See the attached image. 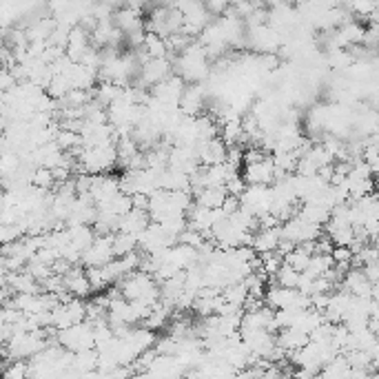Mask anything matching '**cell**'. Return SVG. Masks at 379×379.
I'll return each mask as SVG.
<instances>
[{
    "label": "cell",
    "instance_id": "9c48e42d",
    "mask_svg": "<svg viewBox=\"0 0 379 379\" xmlns=\"http://www.w3.org/2000/svg\"><path fill=\"white\" fill-rule=\"evenodd\" d=\"M173 60L169 58H149L147 63L140 69V74L136 78L138 85H142L147 89H153L155 85H160L162 80H166L169 76H173Z\"/></svg>",
    "mask_w": 379,
    "mask_h": 379
},
{
    "label": "cell",
    "instance_id": "8fae6325",
    "mask_svg": "<svg viewBox=\"0 0 379 379\" xmlns=\"http://www.w3.org/2000/svg\"><path fill=\"white\" fill-rule=\"evenodd\" d=\"M113 257H116L113 235H98L91 242V246L83 251V259H80V264H83L85 268H89V266H107Z\"/></svg>",
    "mask_w": 379,
    "mask_h": 379
},
{
    "label": "cell",
    "instance_id": "9a60e30c",
    "mask_svg": "<svg viewBox=\"0 0 379 379\" xmlns=\"http://www.w3.org/2000/svg\"><path fill=\"white\" fill-rule=\"evenodd\" d=\"M279 244H282V224L279 226H259L251 239V246L255 248L257 255L268 253V251H279Z\"/></svg>",
    "mask_w": 379,
    "mask_h": 379
},
{
    "label": "cell",
    "instance_id": "8992f818",
    "mask_svg": "<svg viewBox=\"0 0 379 379\" xmlns=\"http://www.w3.org/2000/svg\"><path fill=\"white\" fill-rule=\"evenodd\" d=\"M322 228L324 226L313 224L311 219H306L302 213L297 211L293 217H288L286 222H282V237L297 246V244L315 242V239L322 235Z\"/></svg>",
    "mask_w": 379,
    "mask_h": 379
},
{
    "label": "cell",
    "instance_id": "ac0fdd59",
    "mask_svg": "<svg viewBox=\"0 0 379 379\" xmlns=\"http://www.w3.org/2000/svg\"><path fill=\"white\" fill-rule=\"evenodd\" d=\"M67 228H69V244L78 248L80 253L91 246V242L98 237L94 224H69Z\"/></svg>",
    "mask_w": 379,
    "mask_h": 379
},
{
    "label": "cell",
    "instance_id": "603a6c76",
    "mask_svg": "<svg viewBox=\"0 0 379 379\" xmlns=\"http://www.w3.org/2000/svg\"><path fill=\"white\" fill-rule=\"evenodd\" d=\"M32 184L38 186V188H45V191H54L56 184H58L54 169H49V166H36V171L32 175Z\"/></svg>",
    "mask_w": 379,
    "mask_h": 379
},
{
    "label": "cell",
    "instance_id": "2e32d148",
    "mask_svg": "<svg viewBox=\"0 0 379 379\" xmlns=\"http://www.w3.org/2000/svg\"><path fill=\"white\" fill-rule=\"evenodd\" d=\"M63 282H65V288L72 295L76 297H89L94 293V286L89 282V275H87V268H80L78 264L72 266L69 271L63 275Z\"/></svg>",
    "mask_w": 379,
    "mask_h": 379
},
{
    "label": "cell",
    "instance_id": "d6986e66",
    "mask_svg": "<svg viewBox=\"0 0 379 379\" xmlns=\"http://www.w3.org/2000/svg\"><path fill=\"white\" fill-rule=\"evenodd\" d=\"M195 202L208 206V208H222V204L226 202L228 191L224 186H206V188H199V191L193 193Z\"/></svg>",
    "mask_w": 379,
    "mask_h": 379
},
{
    "label": "cell",
    "instance_id": "7402d4cb",
    "mask_svg": "<svg viewBox=\"0 0 379 379\" xmlns=\"http://www.w3.org/2000/svg\"><path fill=\"white\" fill-rule=\"evenodd\" d=\"M299 277H302V271H297L291 264H282L279 271L275 273L273 282H277L279 286H286V288H297L299 286Z\"/></svg>",
    "mask_w": 379,
    "mask_h": 379
},
{
    "label": "cell",
    "instance_id": "7c38bea8",
    "mask_svg": "<svg viewBox=\"0 0 379 379\" xmlns=\"http://www.w3.org/2000/svg\"><path fill=\"white\" fill-rule=\"evenodd\" d=\"M228 149H231V144H228L222 136L208 138V140H202V142L195 144V151H197L199 164H202V166L226 162V160H228Z\"/></svg>",
    "mask_w": 379,
    "mask_h": 379
},
{
    "label": "cell",
    "instance_id": "484cf974",
    "mask_svg": "<svg viewBox=\"0 0 379 379\" xmlns=\"http://www.w3.org/2000/svg\"><path fill=\"white\" fill-rule=\"evenodd\" d=\"M373 299H375V302H379V282L373 284Z\"/></svg>",
    "mask_w": 379,
    "mask_h": 379
},
{
    "label": "cell",
    "instance_id": "cb8c5ba5",
    "mask_svg": "<svg viewBox=\"0 0 379 379\" xmlns=\"http://www.w3.org/2000/svg\"><path fill=\"white\" fill-rule=\"evenodd\" d=\"M284 264V253L279 251H268L259 255V268L268 275V277H275V273L279 271V266Z\"/></svg>",
    "mask_w": 379,
    "mask_h": 379
},
{
    "label": "cell",
    "instance_id": "5b68a950",
    "mask_svg": "<svg viewBox=\"0 0 379 379\" xmlns=\"http://www.w3.org/2000/svg\"><path fill=\"white\" fill-rule=\"evenodd\" d=\"M284 34L277 32L271 25H259V27H246V45L253 49L255 54H275L284 45Z\"/></svg>",
    "mask_w": 379,
    "mask_h": 379
},
{
    "label": "cell",
    "instance_id": "3957f363",
    "mask_svg": "<svg viewBox=\"0 0 379 379\" xmlns=\"http://www.w3.org/2000/svg\"><path fill=\"white\" fill-rule=\"evenodd\" d=\"M118 164H120V155H118L116 142L85 147L83 153L78 155V169L85 173H91V175L111 173Z\"/></svg>",
    "mask_w": 379,
    "mask_h": 379
},
{
    "label": "cell",
    "instance_id": "30bf717a",
    "mask_svg": "<svg viewBox=\"0 0 379 379\" xmlns=\"http://www.w3.org/2000/svg\"><path fill=\"white\" fill-rule=\"evenodd\" d=\"M239 173L246 180V184H273L277 180V169L273 155H264L255 162H246L239 169Z\"/></svg>",
    "mask_w": 379,
    "mask_h": 379
},
{
    "label": "cell",
    "instance_id": "5bb4252c",
    "mask_svg": "<svg viewBox=\"0 0 379 379\" xmlns=\"http://www.w3.org/2000/svg\"><path fill=\"white\" fill-rule=\"evenodd\" d=\"M342 288H346L348 293H353L357 297H373V282L371 277L366 275L362 266H351L342 277Z\"/></svg>",
    "mask_w": 379,
    "mask_h": 379
},
{
    "label": "cell",
    "instance_id": "44dd1931",
    "mask_svg": "<svg viewBox=\"0 0 379 379\" xmlns=\"http://www.w3.org/2000/svg\"><path fill=\"white\" fill-rule=\"evenodd\" d=\"M87 275H89V282L94 286V291H105V288L113 284V277L107 271V266H89Z\"/></svg>",
    "mask_w": 379,
    "mask_h": 379
},
{
    "label": "cell",
    "instance_id": "d4e9b609",
    "mask_svg": "<svg viewBox=\"0 0 379 379\" xmlns=\"http://www.w3.org/2000/svg\"><path fill=\"white\" fill-rule=\"evenodd\" d=\"M7 379H29V359H5Z\"/></svg>",
    "mask_w": 379,
    "mask_h": 379
},
{
    "label": "cell",
    "instance_id": "e0dca14e",
    "mask_svg": "<svg viewBox=\"0 0 379 379\" xmlns=\"http://www.w3.org/2000/svg\"><path fill=\"white\" fill-rule=\"evenodd\" d=\"M113 23H116V27L122 29L124 34H129V32H136V29H140V27H144L147 20L142 16V9L127 3L113 12Z\"/></svg>",
    "mask_w": 379,
    "mask_h": 379
},
{
    "label": "cell",
    "instance_id": "ba28073f",
    "mask_svg": "<svg viewBox=\"0 0 379 379\" xmlns=\"http://www.w3.org/2000/svg\"><path fill=\"white\" fill-rule=\"evenodd\" d=\"M239 204H242V208H246L248 213H253L255 217L271 213L273 186L271 184H248L242 197H239Z\"/></svg>",
    "mask_w": 379,
    "mask_h": 379
},
{
    "label": "cell",
    "instance_id": "52a82bcc",
    "mask_svg": "<svg viewBox=\"0 0 379 379\" xmlns=\"http://www.w3.org/2000/svg\"><path fill=\"white\" fill-rule=\"evenodd\" d=\"M87 302L85 297H69L65 302H58L52 308V315H54V328L60 331V328H67V326H74L78 322H85L87 319Z\"/></svg>",
    "mask_w": 379,
    "mask_h": 379
},
{
    "label": "cell",
    "instance_id": "7a4b0ae2",
    "mask_svg": "<svg viewBox=\"0 0 379 379\" xmlns=\"http://www.w3.org/2000/svg\"><path fill=\"white\" fill-rule=\"evenodd\" d=\"M120 293H122L127 299H133V302H144L149 306H155L160 299H162V293H160V282L153 273L142 271V268H136L127 277H122L118 282Z\"/></svg>",
    "mask_w": 379,
    "mask_h": 379
},
{
    "label": "cell",
    "instance_id": "277c9868",
    "mask_svg": "<svg viewBox=\"0 0 379 379\" xmlns=\"http://www.w3.org/2000/svg\"><path fill=\"white\" fill-rule=\"evenodd\" d=\"M56 342L67 348L72 353H80V351H89V348H96V333H94V326L89 319L85 322H78L74 326H67V328H60L56 331Z\"/></svg>",
    "mask_w": 379,
    "mask_h": 379
},
{
    "label": "cell",
    "instance_id": "6da1fadb",
    "mask_svg": "<svg viewBox=\"0 0 379 379\" xmlns=\"http://www.w3.org/2000/svg\"><path fill=\"white\" fill-rule=\"evenodd\" d=\"M173 69L177 76H182L186 80V83H204V80H208L213 74L211 56H208V52L199 40H193L182 54L175 56Z\"/></svg>",
    "mask_w": 379,
    "mask_h": 379
},
{
    "label": "cell",
    "instance_id": "ffe728a7",
    "mask_svg": "<svg viewBox=\"0 0 379 379\" xmlns=\"http://www.w3.org/2000/svg\"><path fill=\"white\" fill-rule=\"evenodd\" d=\"M331 268H335V259H333V253H313L311 257V264L304 273H308L311 277H322L326 275Z\"/></svg>",
    "mask_w": 379,
    "mask_h": 379
},
{
    "label": "cell",
    "instance_id": "4fadbf2b",
    "mask_svg": "<svg viewBox=\"0 0 379 379\" xmlns=\"http://www.w3.org/2000/svg\"><path fill=\"white\" fill-rule=\"evenodd\" d=\"M206 98L208 91L202 83H186L184 94L180 98V111L184 116H202L206 109Z\"/></svg>",
    "mask_w": 379,
    "mask_h": 379
}]
</instances>
